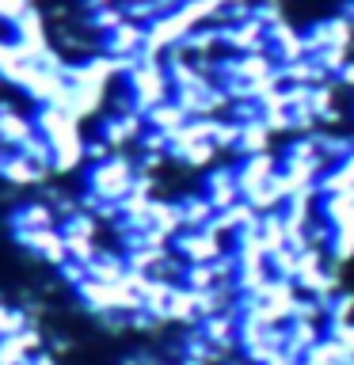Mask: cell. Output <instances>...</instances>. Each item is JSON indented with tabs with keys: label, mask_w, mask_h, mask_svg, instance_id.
<instances>
[{
	"label": "cell",
	"mask_w": 354,
	"mask_h": 365,
	"mask_svg": "<svg viewBox=\"0 0 354 365\" xmlns=\"http://www.w3.org/2000/svg\"><path fill=\"white\" fill-rule=\"evenodd\" d=\"M133 175H137L133 156L130 153H114L107 160H99V164H88L84 168V190L96 194L99 202H118L122 194L130 190Z\"/></svg>",
	"instance_id": "obj_1"
},
{
	"label": "cell",
	"mask_w": 354,
	"mask_h": 365,
	"mask_svg": "<svg viewBox=\"0 0 354 365\" xmlns=\"http://www.w3.org/2000/svg\"><path fill=\"white\" fill-rule=\"evenodd\" d=\"M145 130L141 114H103L99 118V141L111 148V153H133L137 137Z\"/></svg>",
	"instance_id": "obj_2"
},
{
	"label": "cell",
	"mask_w": 354,
	"mask_h": 365,
	"mask_svg": "<svg viewBox=\"0 0 354 365\" xmlns=\"http://www.w3.org/2000/svg\"><path fill=\"white\" fill-rule=\"evenodd\" d=\"M16 236V244L23 251H31L39 262H46V267H61V262L69 259L65 255V236L57 232V228H39V232H11Z\"/></svg>",
	"instance_id": "obj_3"
},
{
	"label": "cell",
	"mask_w": 354,
	"mask_h": 365,
	"mask_svg": "<svg viewBox=\"0 0 354 365\" xmlns=\"http://www.w3.org/2000/svg\"><path fill=\"white\" fill-rule=\"evenodd\" d=\"M0 182H8V187H16V190H27V187L50 182V171L39 168L23 153H4V160H0Z\"/></svg>",
	"instance_id": "obj_4"
},
{
	"label": "cell",
	"mask_w": 354,
	"mask_h": 365,
	"mask_svg": "<svg viewBox=\"0 0 354 365\" xmlns=\"http://www.w3.org/2000/svg\"><path fill=\"white\" fill-rule=\"evenodd\" d=\"M8 225L11 232H39V228H57V213L46 198H34V202H23L8 213Z\"/></svg>",
	"instance_id": "obj_5"
},
{
	"label": "cell",
	"mask_w": 354,
	"mask_h": 365,
	"mask_svg": "<svg viewBox=\"0 0 354 365\" xmlns=\"http://www.w3.org/2000/svg\"><path fill=\"white\" fill-rule=\"evenodd\" d=\"M84 168V137H65L50 145V175H73Z\"/></svg>",
	"instance_id": "obj_6"
},
{
	"label": "cell",
	"mask_w": 354,
	"mask_h": 365,
	"mask_svg": "<svg viewBox=\"0 0 354 365\" xmlns=\"http://www.w3.org/2000/svg\"><path fill=\"white\" fill-rule=\"evenodd\" d=\"M31 137H34V118L19 114L16 107H4V110H0V145H4L8 153L23 148Z\"/></svg>",
	"instance_id": "obj_7"
},
{
	"label": "cell",
	"mask_w": 354,
	"mask_h": 365,
	"mask_svg": "<svg viewBox=\"0 0 354 365\" xmlns=\"http://www.w3.org/2000/svg\"><path fill=\"white\" fill-rule=\"evenodd\" d=\"M96 251H99V240L65 236V255H69V262H80V267H88V262L96 259Z\"/></svg>",
	"instance_id": "obj_8"
},
{
	"label": "cell",
	"mask_w": 354,
	"mask_h": 365,
	"mask_svg": "<svg viewBox=\"0 0 354 365\" xmlns=\"http://www.w3.org/2000/svg\"><path fill=\"white\" fill-rule=\"evenodd\" d=\"M27 8H31V0H0V31L11 27V23H16Z\"/></svg>",
	"instance_id": "obj_9"
},
{
	"label": "cell",
	"mask_w": 354,
	"mask_h": 365,
	"mask_svg": "<svg viewBox=\"0 0 354 365\" xmlns=\"http://www.w3.org/2000/svg\"><path fill=\"white\" fill-rule=\"evenodd\" d=\"M23 365H57V354L42 346V350H34V354H31V358L23 361Z\"/></svg>",
	"instance_id": "obj_10"
},
{
	"label": "cell",
	"mask_w": 354,
	"mask_h": 365,
	"mask_svg": "<svg viewBox=\"0 0 354 365\" xmlns=\"http://www.w3.org/2000/svg\"><path fill=\"white\" fill-rule=\"evenodd\" d=\"M4 153H8V148H4V145H0V160H4Z\"/></svg>",
	"instance_id": "obj_11"
}]
</instances>
